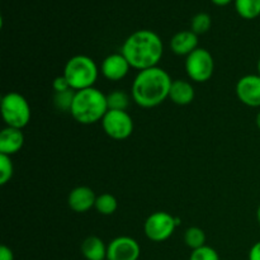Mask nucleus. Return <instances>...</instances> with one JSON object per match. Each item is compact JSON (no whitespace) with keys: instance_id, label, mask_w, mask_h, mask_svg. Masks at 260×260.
I'll return each mask as SVG.
<instances>
[{"instance_id":"1","label":"nucleus","mask_w":260,"mask_h":260,"mask_svg":"<svg viewBox=\"0 0 260 260\" xmlns=\"http://www.w3.org/2000/svg\"><path fill=\"white\" fill-rule=\"evenodd\" d=\"M131 68L142 71L157 66L164 53L159 35L150 29H140L126 38L121 48Z\"/></svg>"},{"instance_id":"2","label":"nucleus","mask_w":260,"mask_h":260,"mask_svg":"<svg viewBox=\"0 0 260 260\" xmlns=\"http://www.w3.org/2000/svg\"><path fill=\"white\" fill-rule=\"evenodd\" d=\"M172 83L169 74L159 66L142 70L132 83V98L142 108H154L169 98Z\"/></svg>"},{"instance_id":"3","label":"nucleus","mask_w":260,"mask_h":260,"mask_svg":"<svg viewBox=\"0 0 260 260\" xmlns=\"http://www.w3.org/2000/svg\"><path fill=\"white\" fill-rule=\"evenodd\" d=\"M108 109L107 95L93 86L75 91L70 113L79 123L93 124L102 121Z\"/></svg>"},{"instance_id":"4","label":"nucleus","mask_w":260,"mask_h":260,"mask_svg":"<svg viewBox=\"0 0 260 260\" xmlns=\"http://www.w3.org/2000/svg\"><path fill=\"white\" fill-rule=\"evenodd\" d=\"M63 76L68 79L73 90L93 88L98 79V66L95 61L85 55H76L69 58L63 69Z\"/></svg>"},{"instance_id":"5","label":"nucleus","mask_w":260,"mask_h":260,"mask_svg":"<svg viewBox=\"0 0 260 260\" xmlns=\"http://www.w3.org/2000/svg\"><path fill=\"white\" fill-rule=\"evenodd\" d=\"M2 117L8 127L22 129L30 121V107L27 99L17 91L7 93L2 98Z\"/></svg>"},{"instance_id":"6","label":"nucleus","mask_w":260,"mask_h":260,"mask_svg":"<svg viewBox=\"0 0 260 260\" xmlns=\"http://www.w3.org/2000/svg\"><path fill=\"white\" fill-rule=\"evenodd\" d=\"M185 71L190 80L196 83H206L215 71V60L206 48L198 47L185 58Z\"/></svg>"},{"instance_id":"7","label":"nucleus","mask_w":260,"mask_h":260,"mask_svg":"<svg viewBox=\"0 0 260 260\" xmlns=\"http://www.w3.org/2000/svg\"><path fill=\"white\" fill-rule=\"evenodd\" d=\"M177 228V221L174 216L168 212H162V211H157L150 215L144 225L145 235L154 243H162L168 240L174 234Z\"/></svg>"},{"instance_id":"8","label":"nucleus","mask_w":260,"mask_h":260,"mask_svg":"<svg viewBox=\"0 0 260 260\" xmlns=\"http://www.w3.org/2000/svg\"><path fill=\"white\" fill-rule=\"evenodd\" d=\"M102 126L104 132L117 141L128 139L134 132V121L126 111L108 109L102 119Z\"/></svg>"},{"instance_id":"9","label":"nucleus","mask_w":260,"mask_h":260,"mask_svg":"<svg viewBox=\"0 0 260 260\" xmlns=\"http://www.w3.org/2000/svg\"><path fill=\"white\" fill-rule=\"evenodd\" d=\"M141 249L139 243L129 236H118L109 243L107 249L108 260H139Z\"/></svg>"},{"instance_id":"10","label":"nucleus","mask_w":260,"mask_h":260,"mask_svg":"<svg viewBox=\"0 0 260 260\" xmlns=\"http://www.w3.org/2000/svg\"><path fill=\"white\" fill-rule=\"evenodd\" d=\"M236 95L239 101L248 107H260V76L245 75L236 84Z\"/></svg>"},{"instance_id":"11","label":"nucleus","mask_w":260,"mask_h":260,"mask_svg":"<svg viewBox=\"0 0 260 260\" xmlns=\"http://www.w3.org/2000/svg\"><path fill=\"white\" fill-rule=\"evenodd\" d=\"M131 65L122 53H112L102 62V74L111 81H119L128 74Z\"/></svg>"},{"instance_id":"12","label":"nucleus","mask_w":260,"mask_h":260,"mask_svg":"<svg viewBox=\"0 0 260 260\" xmlns=\"http://www.w3.org/2000/svg\"><path fill=\"white\" fill-rule=\"evenodd\" d=\"M96 196L89 187H76L70 192L68 197L69 207L76 213L88 212L95 206Z\"/></svg>"},{"instance_id":"13","label":"nucleus","mask_w":260,"mask_h":260,"mask_svg":"<svg viewBox=\"0 0 260 260\" xmlns=\"http://www.w3.org/2000/svg\"><path fill=\"white\" fill-rule=\"evenodd\" d=\"M24 145V135L22 129L13 128V127H5L0 132V154L12 155L17 154Z\"/></svg>"},{"instance_id":"14","label":"nucleus","mask_w":260,"mask_h":260,"mask_svg":"<svg viewBox=\"0 0 260 260\" xmlns=\"http://www.w3.org/2000/svg\"><path fill=\"white\" fill-rule=\"evenodd\" d=\"M170 48L175 55L188 56L198 48V36L192 30H180L170 40Z\"/></svg>"},{"instance_id":"15","label":"nucleus","mask_w":260,"mask_h":260,"mask_svg":"<svg viewBox=\"0 0 260 260\" xmlns=\"http://www.w3.org/2000/svg\"><path fill=\"white\" fill-rule=\"evenodd\" d=\"M169 98L173 103L178 104V106H188L194 99V88L187 80H182V79L173 80Z\"/></svg>"},{"instance_id":"16","label":"nucleus","mask_w":260,"mask_h":260,"mask_svg":"<svg viewBox=\"0 0 260 260\" xmlns=\"http://www.w3.org/2000/svg\"><path fill=\"white\" fill-rule=\"evenodd\" d=\"M107 249L108 246L98 236H89L81 243V254L86 260H106Z\"/></svg>"},{"instance_id":"17","label":"nucleus","mask_w":260,"mask_h":260,"mask_svg":"<svg viewBox=\"0 0 260 260\" xmlns=\"http://www.w3.org/2000/svg\"><path fill=\"white\" fill-rule=\"evenodd\" d=\"M238 14L244 19H255L260 15V0H234Z\"/></svg>"},{"instance_id":"18","label":"nucleus","mask_w":260,"mask_h":260,"mask_svg":"<svg viewBox=\"0 0 260 260\" xmlns=\"http://www.w3.org/2000/svg\"><path fill=\"white\" fill-rule=\"evenodd\" d=\"M94 207H95V210L101 215L109 216L116 212L117 207H118V202H117L114 196L109 194V193H103L101 196H96L95 206Z\"/></svg>"},{"instance_id":"19","label":"nucleus","mask_w":260,"mask_h":260,"mask_svg":"<svg viewBox=\"0 0 260 260\" xmlns=\"http://www.w3.org/2000/svg\"><path fill=\"white\" fill-rule=\"evenodd\" d=\"M184 243L187 244V246H189L192 250L202 248V246L206 245L205 231L200 228H196V226L187 229L184 233Z\"/></svg>"},{"instance_id":"20","label":"nucleus","mask_w":260,"mask_h":260,"mask_svg":"<svg viewBox=\"0 0 260 260\" xmlns=\"http://www.w3.org/2000/svg\"><path fill=\"white\" fill-rule=\"evenodd\" d=\"M108 108L114 111H126L129 104V98L124 91L114 90L107 95Z\"/></svg>"},{"instance_id":"21","label":"nucleus","mask_w":260,"mask_h":260,"mask_svg":"<svg viewBox=\"0 0 260 260\" xmlns=\"http://www.w3.org/2000/svg\"><path fill=\"white\" fill-rule=\"evenodd\" d=\"M212 25V19H211L210 14L207 13H198L192 18L190 22V30L194 32L196 35H203V33L208 32Z\"/></svg>"},{"instance_id":"22","label":"nucleus","mask_w":260,"mask_h":260,"mask_svg":"<svg viewBox=\"0 0 260 260\" xmlns=\"http://www.w3.org/2000/svg\"><path fill=\"white\" fill-rule=\"evenodd\" d=\"M74 95H75V91L73 89L61 91V93H56L55 96H53V104H55V107L58 111L70 112L71 106H73Z\"/></svg>"},{"instance_id":"23","label":"nucleus","mask_w":260,"mask_h":260,"mask_svg":"<svg viewBox=\"0 0 260 260\" xmlns=\"http://www.w3.org/2000/svg\"><path fill=\"white\" fill-rule=\"evenodd\" d=\"M14 167L10 156L0 154V184L5 185L13 177Z\"/></svg>"},{"instance_id":"24","label":"nucleus","mask_w":260,"mask_h":260,"mask_svg":"<svg viewBox=\"0 0 260 260\" xmlns=\"http://www.w3.org/2000/svg\"><path fill=\"white\" fill-rule=\"evenodd\" d=\"M189 260H220L217 251L211 246H202L200 249H196L190 254Z\"/></svg>"},{"instance_id":"25","label":"nucleus","mask_w":260,"mask_h":260,"mask_svg":"<svg viewBox=\"0 0 260 260\" xmlns=\"http://www.w3.org/2000/svg\"><path fill=\"white\" fill-rule=\"evenodd\" d=\"M52 86H53V90L56 91V93H61V91H66V90H70L71 86L70 84H69L68 79L62 75L57 76V78H55V80H53L52 83Z\"/></svg>"},{"instance_id":"26","label":"nucleus","mask_w":260,"mask_h":260,"mask_svg":"<svg viewBox=\"0 0 260 260\" xmlns=\"http://www.w3.org/2000/svg\"><path fill=\"white\" fill-rule=\"evenodd\" d=\"M0 260H14V254L12 249L8 248L7 245L0 246Z\"/></svg>"},{"instance_id":"27","label":"nucleus","mask_w":260,"mask_h":260,"mask_svg":"<svg viewBox=\"0 0 260 260\" xmlns=\"http://www.w3.org/2000/svg\"><path fill=\"white\" fill-rule=\"evenodd\" d=\"M249 260H260V241L251 246L249 251Z\"/></svg>"},{"instance_id":"28","label":"nucleus","mask_w":260,"mask_h":260,"mask_svg":"<svg viewBox=\"0 0 260 260\" xmlns=\"http://www.w3.org/2000/svg\"><path fill=\"white\" fill-rule=\"evenodd\" d=\"M211 2H212L213 4L218 5V7H225V5L230 4L233 0H211Z\"/></svg>"},{"instance_id":"29","label":"nucleus","mask_w":260,"mask_h":260,"mask_svg":"<svg viewBox=\"0 0 260 260\" xmlns=\"http://www.w3.org/2000/svg\"><path fill=\"white\" fill-rule=\"evenodd\" d=\"M256 126H258V128L260 129V112L256 114Z\"/></svg>"},{"instance_id":"30","label":"nucleus","mask_w":260,"mask_h":260,"mask_svg":"<svg viewBox=\"0 0 260 260\" xmlns=\"http://www.w3.org/2000/svg\"><path fill=\"white\" fill-rule=\"evenodd\" d=\"M256 218H258V222H259V225H260V205H259V207H258V211H256Z\"/></svg>"},{"instance_id":"31","label":"nucleus","mask_w":260,"mask_h":260,"mask_svg":"<svg viewBox=\"0 0 260 260\" xmlns=\"http://www.w3.org/2000/svg\"><path fill=\"white\" fill-rule=\"evenodd\" d=\"M258 75L260 76V58H259V61H258Z\"/></svg>"},{"instance_id":"32","label":"nucleus","mask_w":260,"mask_h":260,"mask_svg":"<svg viewBox=\"0 0 260 260\" xmlns=\"http://www.w3.org/2000/svg\"><path fill=\"white\" fill-rule=\"evenodd\" d=\"M106 260H108V259H106Z\"/></svg>"}]
</instances>
